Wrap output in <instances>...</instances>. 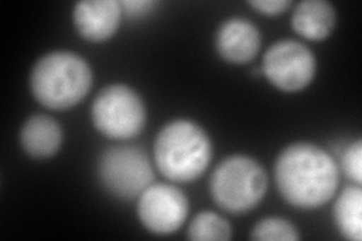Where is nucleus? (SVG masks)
Wrapping results in <instances>:
<instances>
[{
  "instance_id": "0eeeda50",
  "label": "nucleus",
  "mask_w": 362,
  "mask_h": 241,
  "mask_svg": "<svg viewBox=\"0 0 362 241\" xmlns=\"http://www.w3.org/2000/svg\"><path fill=\"white\" fill-rule=\"evenodd\" d=\"M315 68V56L307 45L282 40L272 44L266 52L262 73L275 88L284 93H298L311 83Z\"/></svg>"
},
{
  "instance_id": "dca6fc26",
  "label": "nucleus",
  "mask_w": 362,
  "mask_h": 241,
  "mask_svg": "<svg viewBox=\"0 0 362 241\" xmlns=\"http://www.w3.org/2000/svg\"><path fill=\"white\" fill-rule=\"evenodd\" d=\"M341 167L346 175L359 186L362 181V142L358 139L346 148L341 155Z\"/></svg>"
},
{
  "instance_id": "7ed1b4c3",
  "label": "nucleus",
  "mask_w": 362,
  "mask_h": 241,
  "mask_svg": "<svg viewBox=\"0 0 362 241\" xmlns=\"http://www.w3.org/2000/svg\"><path fill=\"white\" fill-rule=\"evenodd\" d=\"M93 86V71L88 62L71 52H52L33 65L32 94L42 106L65 110L78 105Z\"/></svg>"
},
{
  "instance_id": "1a4fd4ad",
  "label": "nucleus",
  "mask_w": 362,
  "mask_h": 241,
  "mask_svg": "<svg viewBox=\"0 0 362 241\" xmlns=\"http://www.w3.org/2000/svg\"><path fill=\"white\" fill-rule=\"evenodd\" d=\"M121 16L122 6L117 0H83L73 11L77 32L93 42L109 40L118 30Z\"/></svg>"
},
{
  "instance_id": "2eb2a0df",
  "label": "nucleus",
  "mask_w": 362,
  "mask_h": 241,
  "mask_svg": "<svg viewBox=\"0 0 362 241\" xmlns=\"http://www.w3.org/2000/svg\"><path fill=\"white\" fill-rule=\"evenodd\" d=\"M251 237L258 241H298L299 234L293 223L279 219V217H269V219L259 221L254 229Z\"/></svg>"
},
{
  "instance_id": "4468645a",
  "label": "nucleus",
  "mask_w": 362,
  "mask_h": 241,
  "mask_svg": "<svg viewBox=\"0 0 362 241\" xmlns=\"http://www.w3.org/2000/svg\"><path fill=\"white\" fill-rule=\"evenodd\" d=\"M233 237L230 222L213 211H202L192 221L187 238L194 241H225Z\"/></svg>"
},
{
  "instance_id": "f3484780",
  "label": "nucleus",
  "mask_w": 362,
  "mask_h": 241,
  "mask_svg": "<svg viewBox=\"0 0 362 241\" xmlns=\"http://www.w3.org/2000/svg\"><path fill=\"white\" fill-rule=\"evenodd\" d=\"M249 5L262 14L279 16L284 13L291 4L288 0H252V2H249Z\"/></svg>"
},
{
  "instance_id": "9d476101",
  "label": "nucleus",
  "mask_w": 362,
  "mask_h": 241,
  "mask_svg": "<svg viewBox=\"0 0 362 241\" xmlns=\"http://www.w3.org/2000/svg\"><path fill=\"white\" fill-rule=\"evenodd\" d=\"M214 44L222 59L240 65L257 56L262 45V35L252 21L234 17L219 26Z\"/></svg>"
},
{
  "instance_id": "423d86ee",
  "label": "nucleus",
  "mask_w": 362,
  "mask_h": 241,
  "mask_svg": "<svg viewBox=\"0 0 362 241\" xmlns=\"http://www.w3.org/2000/svg\"><path fill=\"white\" fill-rule=\"evenodd\" d=\"M98 178L107 192L119 199L139 198L153 184L154 172L146 154L138 146H112L98 158Z\"/></svg>"
},
{
  "instance_id": "6e6552de",
  "label": "nucleus",
  "mask_w": 362,
  "mask_h": 241,
  "mask_svg": "<svg viewBox=\"0 0 362 241\" xmlns=\"http://www.w3.org/2000/svg\"><path fill=\"white\" fill-rule=\"evenodd\" d=\"M189 201L178 187L157 182L146 187L138 198L141 223L156 235H171L186 222Z\"/></svg>"
},
{
  "instance_id": "ddd939ff",
  "label": "nucleus",
  "mask_w": 362,
  "mask_h": 241,
  "mask_svg": "<svg viewBox=\"0 0 362 241\" xmlns=\"http://www.w3.org/2000/svg\"><path fill=\"white\" fill-rule=\"evenodd\" d=\"M362 190L356 186L346 187L335 202L334 219L338 231L347 240H362Z\"/></svg>"
},
{
  "instance_id": "f03ea898",
  "label": "nucleus",
  "mask_w": 362,
  "mask_h": 241,
  "mask_svg": "<svg viewBox=\"0 0 362 241\" xmlns=\"http://www.w3.org/2000/svg\"><path fill=\"white\" fill-rule=\"evenodd\" d=\"M213 155L211 141L201 125L189 119L168 122L154 142V158L169 181L189 182L199 178Z\"/></svg>"
},
{
  "instance_id": "9b49d317",
  "label": "nucleus",
  "mask_w": 362,
  "mask_h": 241,
  "mask_svg": "<svg viewBox=\"0 0 362 241\" xmlns=\"http://www.w3.org/2000/svg\"><path fill=\"white\" fill-rule=\"evenodd\" d=\"M64 141L62 127L47 114H33L20 131V142L33 158H49L59 151Z\"/></svg>"
},
{
  "instance_id": "f8f14e48",
  "label": "nucleus",
  "mask_w": 362,
  "mask_h": 241,
  "mask_svg": "<svg viewBox=\"0 0 362 241\" xmlns=\"http://www.w3.org/2000/svg\"><path fill=\"white\" fill-rule=\"evenodd\" d=\"M335 8L326 0H303L293 11L291 26L305 40L322 41L335 28Z\"/></svg>"
},
{
  "instance_id": "a211bd4d",
  "label": "nucleus",
  "mask_w": 362,
  "mask_h": 241,
  "mask_svg": "<svg viewBox=\"0 0 362 241\" xmlns=\"http://www.w3.org/2000/svg\"><path fill=\"white\" fill-rule=\"evenodd\" d=\"M156 5L157 4L153 2V0H124V2H121L122 9L126 11L129 16H134V17L150 13Z\"/></svg>"
},
{
  "instance_id": "20e7f679",
  "label": "nucleus",
  "mask_w": 362,
  "mask_h": 241,
  "mask_svg": "<svg viewBox=\"0 0 362 241\" xmlns=\"http://www.w3.org/2000/svg\"><path fill=\"white\" fill-rule=\"evenodd\" d=\"M267 175L255 158L230 155L213 170L210 193L222 210L240 214L251 211L264 198Z\"/></svg>"
},
{
  "instance_id": "f257e3e1",
  "label": "nucleus",
  "mask_w": 362,
  "mask_h": 241,
  "mask_svg": "<svg viewBox=\"0 0 362 241\" xmlns=\"http://www.w3.org/2000/svg\"><path fill=\"white\" fill-rule=\"evenodd\" d=\"M276 186L290 205L314 210L334 198L338 166L325 149L298 142L282 149L275 163Z\"/></svg>"
},
{
  "instance_id": "39448f33",
  "label": "nucleus",
  "mask_w": 362,
  "mask_h": 241,
  "mask_svg": "<svg viewBox=\"0 0 362 241\" xmlns=\"http://www.w3.org/2000/svg\"><path fill=\"white\" fill-rule=\"evenodd\" d=\"M94 127L110 139H132L146 122L141 95L127 85H109L97 94L90 110Z\"/></svg>"
}]
</instances>
